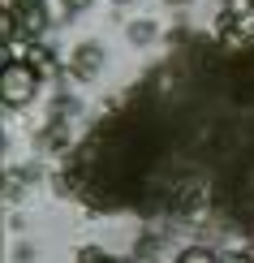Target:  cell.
I'll return each instance as SVG.
<instances>
[{
	"mask_svg": "<svg viewBox=\"0 0 254 263\" xmlns=\"http://www.w3.org/2000/svg\"><path fill=\"white\" fill-rule=\"evenodd\" d=\"M35 86H39V73L30 61H9L5 73H0V95H5L9 108H22L35 100Z\"/></svg>",
	"mask_w": 254,
	"mask_h": 263,
	"instance_id": "1",
	"label": "cell"
},
{
	"mask_svg": "<svg viewBox=\"0 0 254 263\" xmlns=\"http://www.w3.org/2000/svg\"><path fill=\"white\" fill-rule=\"evenodd\" d=\"M13 17H22V30H30V35L43 30V5H39V0H26V9H17Z\"/></svg>",
	"mask_w": 254,
	"mask_h": 263,
	"instance_id": "2",
	"label": "cell"
},
{
	"mask_svg": "<svg viewBox=\"0 0 254 263\" xmlns=\"http://www.w3.org/2000/svg\"><path fill=\"white\" fill-rule=\"evenodd\" d=\"M177 263H216L211 250H203V246H190V250H181V259Z\"/></svg>",
	"mask_w": 254,
	"mask_h": 263,
	"instance_id": "3",
	"label": "cell"
},
{
	"mask_svg": "<svg viewBox=\"0 0 254 263\" xmlns=\"http://www.w3.org/2000/svg\"><path fill=\"white\" fill-rule=\"evenodd\" d=\"M95 52H99V48H78V73H91L95 65H99Z\"/></svg>",
	"mask_w": 254,
	"mask_h": 263,
	"instance_id": "4",
	"label": "cell"
},
{
	"mask_svg": "<svg viewBox=\"0 0 254 263\" xmlns=\"http://www.w3.org/2000/svg\"><path fill=\"white\" fill-rule=\"evenodd\" d=\"M224 263H254V259H250V255H228Z\"/></svg>",
	"mask_w": 254,
	"mask_h": 263,
	"instance_id": "5",
	"label": "cell"
},
{
	"mask_svg": "<svg viewBox=\"0 0 254 263\" xmlns=\"http://www.w3.org/2000/svg\"><path fill=\"white\" fill-rule=\"evenodd\" d=\"M65 5H69V9H86V5H91V0H65Z\"/></svg>",
	"mask_w": 254,
	"mask_h": 263,
	"instance_id": "6",
	"label": "cell"
}]
</instances>
